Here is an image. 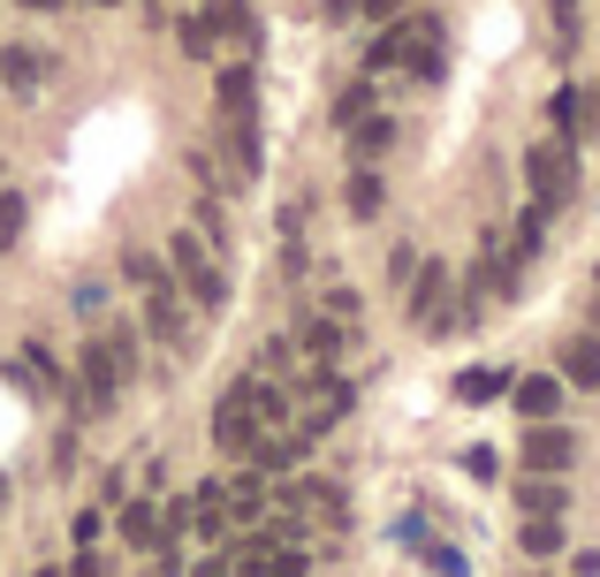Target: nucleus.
<instances>
[{
    "instance_id": "obj_1",
    "label": "nucleus",
    "mask_w": 600,
    "mask_h": 577,
    "mask_svg": "<svg viewBox=\"0 0 600 577\" xmlns=\"http://www.w3.org/2000/svg\"><path fill=\"white\" fill-rule=\"evenodd\" d=\"M525 182H532V205H540V213L570 205V190H578V160H570V138L525 144Z\"/></svg>"
},
{
    "instance_id": "obj_2",
    "label": "nucleus",
    "mask_w": 600,
    "mask_h": 577,
    "mask_svg": "<svg viewBox=\"0 0 600 577\" xmlns=\"http://www.w3.org/2000/svg\"><path fill=\"white\" fill-rule=\"evenodd\" d=\"M167 259H175V274L190 282V296H198L205 311H213V304H228V282H221V267L205 259V244H198V236H175V244H167Z\"/></svg>"
},
{
    "instance_id": "obj_3",
    "label": "nucleus",
    "mask_w": 600,
    "mask_h": 577,
    "mask_svg": "<svg viewBox=\"0 0 600 577\" xmlns=\"http://www.w3.org/2000/svg\"><path fill=\"white\" fill-rule=\"evenodd\" d=\"M213 440H221L228 456H259V448H267V433H259V411H251V396H244V388H236V396L213 411Z\"/></svg>"
},
{
    "instance_id": "obj_4",
    "label": "nucleus",
    "mask_w": 600,
    "mask_h": 577,
    "mask_svg": "<svg viewBox=\"0 0 600 577\" xmlns=\"http://www.w3.org/2000/svg\"><path fill=\"white\" fill-rule=\"evenodd\" d=\"M419 327L426 334H456V311H449V282H442V267H419Z\"/></svg>"
},
{
    "instance_id": "obj_5",
    "label": "nucleus",
    "mask_w": 600,
    "mask_h": 577,
    "mask_svg": "<svg viewBox=\"0 0 600 577\" xmlns=\"http://www.w3.org/2000/svg\"><path fill=\"white\" fill-rule=\"evenodd\" d=\"M570 456H578V440H570L563 426H532V433H525V463H532L540 479H555Z\"/></svg>"
},
{
    "instance_id": "obj_6",
    "label": "nucleus",
    "mask_w": 600,
    "mask_h": 577,
    "mask_svg": "<svg viewBox=\"0 0 600 577\" xmlns=\"http://www.w3.org/2000/svg\"><path fill=\"white\" fill-rule=\"evenodd\" d=\"M145 327L160 334V342H190V327H183V296H175V288H152L145 296Z\"/></svg>"
},
{
    "instance_id": "obj_7",
    "label": "nucleus",
    "mask_w": 600,
    "mask_h": 577,
    "mask_svg": "<svg viewBox=\"0 0 600 577\" xmlns=\"http://www.w3.org/2000/svg\"><path fill=\"white\" fill-rule=\"evenodd\" d=\"M221 115H259V76L236 61V69H221Z\"/></svg>"
},
{
    "instance_id": "obj_8",
    "label": "nucleus",
    "mask_w": 600,
    "mask_h": 577,
    "mask_svg": "<svg viewBox=\"0 0 600 577\" xmlns=\"http://www.w3.org/2000/svg\"><path fill=\"white\" fill-rule=\"evenodd\" d=\"M555 403H563V380H548V373L517 380V411H525V419H540V426H548V419H555Z\"/></svg>"
},
{
    "instance_id": "obj_9",
    "label": "nucleus",
    "mask_w": 600,
    "mask_h": 577,
    "mask_svg": "<svg viewBox=\"0 0 600 577\" xmlns=\"http://www.w3.org/2000/svg\"><path fill=\"white\" fill-rule=\"evenodd\" d=\"M205 23H213L221 38H236V46H251V38H259V23H251V0H213V8H205Z\"/></svg>"
},
{
    "instance_id": "obj_10",
    "label": "nucleus",
    "mask_w": 600,
    "mask_h": 577,
    "mask_svg": "<svg viewBox=\"0 0 600 577\" xmlns=\"http://www.w3.org/2000/svg\"><path fill=\"white\" fill-rule=\"evenodd\" d=\"M563 380H578V388H600V334H578V342H563Z\"/></svg>"
},
{
    "instance_id": "obj_11",
    "label": "nucleus",
    "mask_w": 600,
    "mask_h": 577,
    "mask_svg": "<svg viewBox=\"0 0 600 577\" xmlns=\"http://www.w3.org/2000/svg\"><path fill=\"white\" fill-rule=\"evenodd\" d=\"M388 144H396V122H380V115H365V122H357V130H350V152H357V160H365V167H373V160H380V152H388Z\"/></svg>"
},
{
    "instance_id": "obj_12",
    "label": "nucleus",
    "mask_w": 600,
    "mask_h": 577,
    "mask_svg": "<svg viewBox=\"0 0 600 577\" xmlns=\"http://www.w3.org/2000/svg\"><path fill=\"white\" fill-rule=\"evenodd\" d=\"M517 502H525V517H563V486L555 479H525Z\"/></svg>"
},
{
    "instance_id": "obj_13",
    "label": "nucleus",
    "mask_w": 600,
    "mask_h": 577,
    "mask_svg": "<svg viewBox=\"0 0 600 577\" xmlns=\"http://www.w3.org/2000/svg\"><path fill=\"white\" fill-rule=\"evenodd\" d=\"M122 540H130V547H152V540H160V509H152V502H130V509H122Z\"/></svg>"
},
{
    "instance_id": "obj_14",
    "label": "nucleus",
    "mask_w": 600,
    "mask_h": 577,
    "mask_svg": "<svg viewBox=\"0 0 600 577\" xmlns=\"http://www.w3.org/2000/svg\"><path fill=\"white\" fill-rule=\"evenodd\" d=\"M0 76H8L15 92H38V54H31V46H8V54H0Z\"/></svg>"
},
{
    "instance_id": "obj_15",
    "label": "nucleus",
    "mask_w": 600,
    "mask_h": 577,
    "mask_svg": "<svg viewBox=\"0 0 600 577\" xmlns=\"http://www.w3.org/2000/svg\"><path fill=\"white\" fill-rule=\"evenodd\" d=\"M342 198H350V213H357V221H373V213H380V175H373V167H357Z\"/></svg>"
},
{
    "instance_id": "obj_16",
    "label": "nucleus",
    "mask_w": 600,
    "mask_h": 577,
    "mask_svg": "<svg viewBox=\"0 0 600 577\" xmlns=\"http://www.w3.org/2000/svg\"><path fill=\"white\" fill-rule=\"evenodd\" d=\"M297 502H304V509H319L327 525H342V517H350V509H342V494H334L327 479H304V486H297Z\"/></svg>"
},
{
    "instance_id": "obj_17",
    "label": "nucleus",
    "mask_w": 600,
    "mask_h": 577,
    "mask_svg": "<svg viewBox=\"0 0 600 577\" xmlns=\"http://www.w3.org/2000/svg\"><path fill=\"white\" fill-rule=\"evenodd\" d=\"M456 396H463V403H486V396H502V373H494V365H479V373H456Z\"/></svg>"
},
{
    "instance_id": "obj_18",
    "label": "nucleus",
    "mask_w": 600,
    "mask_h": 577,
    "mask_svg": "<svg viewBox=\"0 0 600 577\" xmlns=\"http://www.w3.org/2000/svg\"><path fill=\"white\" fill-rule=\"evenodd\" d=\"M555 547H563L555 517H525V555H555Z\"/></svg>"
},
{
    "instance_id": "obj_19",
    "label": "nucleus",
    "mask_w": 600,
    "mask_h": 577,
    "mask_svg": "<svg viewBox=\"0 0 600 577\" xmlns=\"http://www.w3.org/2000/svg\"><path fill=\"white\" fill-rule=\"evenodd\" d=\"M228 509H236V517L251 525V517L267 509V502H259V479H228Z\"/></svg>"
},
{
    "instance_id": "obj_20",
    "label": "nucleus",
    "mask_w": 600,
    "mask_h": 577,
    "mask_svg": "<svg viewBox=\"0 0 600 577\" xmlns=\"http://www.w3.org/2000/svg\"><path fill=\"white\" fill-rule=\"evenodd\" d=\"M365 107H373V84H350V92L334 99V115H342V130H350V122H365Z\"/></svg>"
},
{
    "instance_id": "obj_21",
    "label": "nucleus",
    "mask_w": 600,
    "mask_h": 577,
    "mask_svg": "<svg viewBox=\"0 0 600 577\" xmlns=\"http://www.w3.org/2000/svg\"><path fill=\"white\" fill-rule=\"evenodd\" d=\"M304 350H311V357H334V350H342V334H334L327 319H311V327H304Z\"/></svg>"
},
{
    "instance_id": "obj_22",
    "label": "nucleus",
    "mask_w": 600,
    "mask_h": 577,
    "mask_svg": "<svg viewBox=\"0 0 600 577\" xmlns=\"http://www.w3.org/2000/svg\"><path fill=\"white\" fill-rule=\"evenodd\" d=\"M548 15H555V46H570L578 38V0H548Z\"/></svg>"
},
{
    "instance_id": "obj_23",
    "label": "nucleus",
    "mask_w": 600,
    "mask_h": 577,
    "mask_svg": "<svg viewBox=\"0 0 600 577\" xmlns=\"http://www.w3.org/2000/svg\"><path fill=\"white\" fill-rule=\"evenodd\" d=\"M122 274H130V282H145V288H160V259H152V251H130V259H122Z\"/></svg>"
},
{
    "instance_id": "obj_24",
    "label": "nucleus",
    "mask_w": 600,
    "mask_h": 577,
    "mask_svg": "<svg viewBox=\"0 0 600 577\" xmlns=\"http://www.w3.org/2000/svg\"><path fill=\"white\" fill-rule=\"evenodd\" d=\"M23 236V198H0V244Z\"/></svg>"
},
{
    "instance_id": "obj_25",
    "label": "nucleus",
    "mask_w": 600,
    "mask_h": 577,
    "mask_svg": "<svg viewBox=\"0 0 600 577\" xmlns=\"http://www.w3.org/2000/svg\"><path fill=\"white\" fill-rule=\"evenodd\" d=\"M327 311L334 319H357V288H327Z\"/></svg>"
},
{
    "instance_id": "obj_26",
    "label": "nucleus",
    "mask_w": 600,
    "mask_h": 577,
    "mask_svg": "<svg viewBox=\"0 0 600 577\" xmlns=\"http://www.w3.org/2000/svg\"><path fill=\"white\" fill-rule=\"evenodd\" d=\"M357 8H365V0H327V15H334V23H342V15H357Z\"/></svg>"
},
{
    "instance_id": "obj_27",
    "label": "nucleus",
    "mask_w": 600,
    "mask_h": 577,
    "mask_svg": "<svg viewBox=\"0 0 600 577\" xmlns=\"http://www.w3.org/2000/svg\"><path fill=\"white\" fill-rule=\"evenodd\" d=\"M578 115H586V122L600 130V92H593V99H578Z\"/></svg>"
},
{
    "instance_id": "obj_28",
    "label": "nucleus",
    "mask_w": 600,
    "mask_h": 577,
    "mask_svg": "<svg viewBox=\"0 0 600 577\" xmlns=\"http://www.w3.org/2000/svg\"><path fill=\"white\" fill-rule=\"evenodd\" d=\"M205 577H228V563H205Z\"/></svg>"
},
{
    "instance_id": "obj_29",
    "label": "nucleus",
    "mask_w": 600,
    "mask_h": 577,
    "mask_svg": "<svg viewBox=\"0 0 600 577\" xmlns=\"http://www.w3.org/2000/svg\"><path fill=\"white\" fill-rule=\"evenodd\" d=\"M23 8H61V0H23Z\"/></svg>"
},
{
    "instance_id": "obj_30",
    "label": "nucleus",
    "mask_w": 600,
    "mask_h": 577,
    "mask_svg": "<svg viewBox=\"0 0 600 577\" xmlns=\"http://www.w3.org/2000/svg\"><path fill=\"white\" fill-rule=\"evenodd\" d=\"M593 334H600V304H593Z\"/></svg>"
},
{
    "instance_id": "obj_31",
    "label": "nucleus",
    "mask_w": 600,
    "mask_h": 577,
    "mask_svg": "<svg viewBox=\"0 0 600 577\" xmlns=\"http://www.w3.org/2000/svg\"><path fill=\"white\" fill-rule=\"evenodd\" d=\"M0 494H8V486H0Z\"/></svg>"
}]
</instances>
